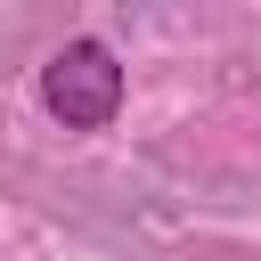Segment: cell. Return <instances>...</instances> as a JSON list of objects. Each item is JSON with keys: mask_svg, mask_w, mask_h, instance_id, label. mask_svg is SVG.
I'll use <instances>...</instances> for the list:
<instances>
[{"mask_svg": "<svg viewBox=\"0 0 261 261\" xmlns=\"http://www.w3.org/2000/svg\"><path fill=\"white\" fill-rule=\"evenodd\" d=\"M41 106L65 130H106L122 114V65H114V49L106 41H65L41 65Z\"/></svg>", "mask_w": 261, "mask_h": 261, "instance_id": "6da1fadb", "label": "cell"}]
</instances>
